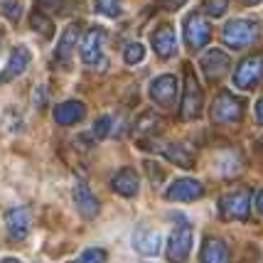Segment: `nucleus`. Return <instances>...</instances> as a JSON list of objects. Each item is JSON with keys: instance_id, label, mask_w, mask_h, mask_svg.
<instances>
[{"instance_id": "obj_1", "label": "nucleus", "mask_w": 263, "mask_h": 263, "mask_svg": "<svg viewBox=\"0 0 263 263\" xmlns=\"http://www.w3.org/2000/svg\"><path fill=\"white\" fill-rule=\"evenodd\" d=\"M251 212V190L249 187H234L224 192L219 199V214L227 221H243Z\"/></svg>"}, {"instance_id": "obj_2", "label": "nucleus", "mask_w": 263, "mask_h": 263, "mask_svg": "<svg viewBox=\"0 0 263 263\" xmlns=\"http://www.w3.org/2000/svg\"><path fill=\"white\" fill-rule=\"evenodd\" d=\"M243 116V101L231 91H219L214 103H212V121L219 126H229V123H239Z\"/></svg>"}, {"instance_id": "obj_3", "label": "nucleus", "mask_w": 263, "mask_h": 263, "mask_svg": "<svg viewBox=\"0 0 263 263\" xmlns=\"http://www.w3.org/2000/svg\"><path fill=\"white\" fill-rule=\"evenodd\" d=\"M221 37H224L227 47H231V49H241V47H249V45L256 42V37H258V25L253 23V20H243V17H239V20L227 23Z\"/></svg>"}, {"instance_id": "obj_4", "label": "nucleus", "mask_w": 263, "mask_h": 263, "mask_svg": "<svg viewBox=\"0 0 263 263\" xmlns=\"http://www.w3.org/2000/svg\"><path fill=\"white\" fill-rule=\"evenodd\" d=\"M202 106H204V96H202V89H199V81L192 74V69L187 67V74H184V96H182V108H180V116L184 121H195L202 116Z\"/></svg>"}, {"instance_id": "obj_5", "label": "nucleus", "mask_w": 263, "mask_h": 263, "mask_svg": "<svg viewBox=\"0 0 263 263\" xmlns=\"http://www.w3.org/2000/svg\"><path fill=\"white\" fill-rule=\"evenodd\" d=\"M192 239H195V234H192V227L190 224H177L170 234V241H167V261L170 263H184L187 261V256L192 251Z\"/></svg>"}, {"instance_id": "obj_6", "label": "nucleus", "mask_w": 263, "mask_h": 263, "mask_svg": "<svg viewBox=\"0 0 263 263\" xmlns=\"http://www.w3.org/2000/svg\"><path fill=\"white\" fill-rule=\"evenodd\" d=\"M177 93H180V81L172 74H162V77L150 81V99L160 108H175Z\"/></svg>"}, {"instance_id": "obj_7", "label": "nucleus", "mask_w": 263, "mask_h": 263, "mask_svg": "<svg viewBox=\"0 0 263 263\" xmlns=\"http://www.w3.org/2000/svg\"><path fill=\"white\" fill-rule=\"evenodd\" d=\"M263 79V54H251L241 62L234 71V86L249 91Z\"/></svg>"}, {"instance_id": "obj_8", "label": "nucleus", "mask_w": 263, "mask_h": 263, "mask_svg": "<svg viewBox=\"0 0 263 263\" xmlns=\"http://www.w3.org/2000/svg\"><path fill=\"white\" fill-rule=\"evenodd\" d=\"M103 40H106V32L103 27H93L89 32L84 34L81 40V47H79V54H81V62L89 64V67H106V59L101 57V47H103Z\"/></svg>"}, {"instance_id": "obj_9", "label": "nucleus", "mask_w": 263, "mask_h": 263, "mask_svg": "<svg viewBox=\"0 0 263 263\" xmlns=\"http://www.w3.org/2000/svg\"><path fill=\"white\" fill-rule=\"evenodd\" d=\"M5 229L10 234L12 241H25L32 229V214L27 206H12L10 212H5Z\"/></svg>"}, {"instance_id": "obj_10", "label": "nucleus", "mask_w": 263, "mask_h": 263, "mask_svg": "<svg viewBox=\"0 0 263 263\" xmlns=\"http://www.w3.org/2000/svg\"><path fill=\"white\" fill-rule=\"evenodd\" d=\"M209 37H212L209 23L199 12H192V15L184 17V40H187V45L192 49H202L209 42Z\"/></svg>"}, {"instance_id": "obj_11", "label": "nucleus", "mask_w": 263, "mask_h": 263, "mask_svg": "<svg viewBox=\"0 0 263 263\" xmlns=\"http://www.w3.org/2000/svg\"><path fill=\"white\" fill-rule=\"evenodd\" d=\"M202 195H204V184L192 180V177L175 180V182L167 187V192H165V197H167L170 202H195V199H199Z\"/></svg>"}, {"instance_id": "obj_12", "label": "nucleus", "mask_w": 263, "mask_h": 263, "mask_svg": "<svg viewBox=\"0 0 263 263\" xmlns=\"http://www.w3.org/2000/svg\"><path fill=\"white\" fill-rule=\"evenodd\" d=\"M199 67L204 71V77L209 81H219L231 67V59L227 52H221V49H209L206 54H202L199 59Z\"/></svg>"}, {"instance_id": "obj_13", "label": "nucleus", "mask_w": 263, "mask_h": 263, "mask_svg": "<svg viewBox=\"0 0 263 263\" xmlns=\"http://www.w3.org/2000/svg\"><path fill=\"white\" fill-rule=\"evenodd\" d=\"M30 52L25 49V47H17V49H12L10 59H8V64H5V69L0 71V84H8V81L17 79L20 74H23L25 69L30 67Z\"/></svg>"}, {"instance_id": "obj_14", "label": "nucleus", "mask_w": 263, "mask_h": 263, "mask_svg": "<svg viewBox=\"0 0 263 263\" xmlns=\"http://www.w3.org/2000/svg\"><path fill=\"white\" fill-rule=\"evenodd\" d=\"M79 25H69L64 34L59 37L57 42V49H54V59H57L62 67H67L69 62H71V54H74V49H77V42H79Z\"/></svg>"}, {"instance_id": "obj_15", "label": "nucleus", "mask_w": 263, "mask_h": 263, "mask_svg": "<svg viewBox=\"0 0 263 263\" xmlns=\"http://www.w3.org/2000/svg\"><path fill=\"white\" fill-rule=\"evenodd\" d=\"M74 204H77V212L84 219H93L99 214V199L91 195V190L84 182L74 184Z\"/></svg>"}, {"instance_id": "obj_16", "label": "nucleus", "mask_w": 263, "mask_h": 263, "mask_svg": "<svg viewBox=\"0 0 263 263\" xmlns=\"http://www.w3.org/2000/svg\"><path fill=\"white\" fill-rule=\"evenodd\" d=\"M153 49L158 52V57L167 59L177 52V34L170 25H162L160 30L153 32Z\"/></svg>"}, {"instance_id": "obj_17", "label": "nucleus", "mask_w": 263, "mask_h": 263, "mask_svg": "<svg viewBox=\"0 0 263 263\" xmlns=\"http://www.w3.org/2000/svg\"><path fill=\"white\" fill-rule=\"evenodd\" d=\"M133 249L145 258H153L160 253V234L150 229H138L133 234Z\"/></svg>"}, {"instance_id": "obj_18", "label": "nucleus", "mask_w": 263, "mask_h": 263, "mask_svg": "<svg viewBox=\"0 0 263 263\" xmlns=\"http://www.w3.org/2000/svg\"><path fill=\"white\" fill-rule=\"evenodd\" d=\"M111 187L121 197H136L138 190H140V177L133 167H123L121 172H116V177L111 180Z\"/></svg>"}, {"instance_id": "obj_19", "label": "nucleus", "mask_w": 263, "mask_h": 263, "mask_svg": "<svg viewBox=\"0 0 263 263\" xmlns=\"http://www.w3.org/2000/svg\"><path fill=\"white\" fill-rule=\"evenodd\" d=\"M84 116H86V106L81 101H64L54 108V121L59 126H74L84 121Z\"/></svg>"}, {"instance_id": "obj_20", "label": "nucleus", "mask_w": 263, "mask_h": 263, "mask_svg": "<svg viewBox=\"0 0 263 263\" xmlns=\"http://www.w3.org/2000/svg\"><path fill=\"white\" fill-rule=\"evenodd\" d=\"M199 263H229V246L221 239H206L199 253Z\"/></svg>"}, {"instance_id": "obj_21", "label": "nucleus", "mask_w": 263, "mask_h": 263, "mask_svg": "<svg viewBox=\"0 0 263 263\" xmlns=\"http://www.w3.org/2000/svg\"><path fill=\"white\" fill-rule=\"evenodd\" d=\"M158 148V153H162L165 158L170 162H175V165H180V167H184V170H190L192 165H195V158H192V153L187 148H182V145H172V143H162V145H155ZM153 148V150H155Z\"/></svg>"}, {"instance_id": "obj_22", "label": "nucleus", "mask_w": 263, "mask_h": 263, "mask_svg": "<svg viewBox=\"0 0 263 263\" xmlns=\"http://www.w3.org/2000/svg\"><path fill=\"white\" fill-rule=\"evenodd\" d=\"M136 128L140 130V133H148V136H153V133H160L162 128H165V121H162V116H158L155 111H145V114L138 118Z\"/></svg>"}, {"instance_id": "obj_23", "label": "nucleus", "mask_w": 263, "mask_h": 263, "mask_svg": "<svg viewBox=\"0 0 263 263\" xmlns=\"http://www.w3.org/2000/svg\"><path fill=\"white\" fill-rule=\"evenodd\" d=\"M30 23H32L34 32H42V37H52V30H54V25H52V20L47 17L45 12L34 10L32 17H30Z\"/></svg>"}, {"instance_id": "obj_24", "label": "nucleus", "mask_w": 263, "mask_h": 263, "mask_svg": "<svg viewBox=\"0 0 263 263\" xmlns=\"http://www.w3.org/2000/svg\"><path fill=\"white\" fill-rule=\"evenodd\" d=\"M96 12H101L106 17H118L123 12L121 0H96Z\"/></svg>"}, {"instance_id": "obj_25", "label": "nucleus", "mask_w": 263, "mask_h": 263, "mask_svg": "<svg viewBox=\"0 0 263 263\" xmlns=\"http://www.w3.org/2000/svg\"><path fill=\"white\" fill-rule=\"evenodd\" d=\"M111 126H114V118L111 116H101L96 123H93V130L91 136L96 138V140H101V138H108L111 136Z\"/></svg>"}, {"instance_id": "obj_26", "label": "nucleus", "mask_w": 263, "mask_h": 263, "mask_svg": "<svg viewBox=\"0 0 263 263\" xmlns=\"http://www.w3.org/2000/svg\"><path fill=\"white\" fill-rule=\"evenodd\" d=\"M143 57H145V47L140 45V42H130L126 47V52H123L126 64H138V62H143Z\"/></svg>"}, {"instance_id": "obj_27", "label": "nucleus", "mask_w": 263, "mask_h": 263, "mask_svg": "<svg viewBox=\"0 0 263 263\" xmlns=\"http://www.w3.org/2000/svg\"><path fill=\"white\" fill-rule=\"evenodd\" d=\"M204 12L209 17H221L224 12L229 10V0H204Z\"/></svg>"}, {"instance_id": "obj_28", "label": "nucleus", "mask_w": 263, "mask_h": 263, "mask_svg": "<svg viewBox=\"0 0 263 263\" xmlns=\"http://www.w3.org/2000/svg\"><path fill=\"white\" fill-rule=\"evenodd\" d=\"M74 263H106V251L103 249H86V251L81 253L79 261Z\"/></svg>"}, {"instance_id": "obj_29", "label": "nucleus", "mask_w": 263, "mask_h": 263, "mask_svg": "<svg viewBox=\"0 0 263 263\" xmlns=\"http://www.w3.org/2000/svg\"><path fill=\"white\" fill-rule=\"evenodd\" d=\"M3 10L8 15V20H12V23H17V20L23 17V5H20V0H8V3H3Z\"/></svg>"}, {"instance_id": "obj_30", "label": "nucleus", "mask_w": 263, "mask_h": 263, "mask_svg": "<svg viewBox=\"0 0 263 263\" xmlns=\"http://www.w3.org/2000/svg\"><path fill=\"white\" fill-rule=\"evenodd\" d=\"M40 3V8H45V10H59L62 8V0H37Z\"/></svg>"}, {"instance_id": "obj_31", "label": "nucleus", "mask_w": 263, "mask_h": 263, "mask_svg": "<svg viewBox=\"0 0 263 263\" xmlns=\"http://www.w3.org/2000/svg\"><path fill=\"white\" fill-rule=\"evenodd\" d=\"M256 118H258V123H263V99L256 103Z\"/></svg>"}, {"instance_id": "obj_32", "label": "nucleus", "mask_w": 263, "mask_h": 263, "mask_svg": "<svg viewBox=\"0 0 263 263\" xmlns=\"http://www.w3.org/2000/svg\"><path fill=\"white\" fill-rule=\"evenodd\" d=\"M256 209H258V212L263 214V190L258 192V195H256Z\"/></svg>"}, {"instance_id": "obj_33", "label": "nucleus", "mask_w": 263, "mask_h": 263, "mask_svg": "<svg viewBox=\"0 0 263 263\" xmlns=\"http://www.w3.org/2000/svg\"><path fill=\"white\" fill-rule=\"evenodd\" d=\"M0 263H23V261H17V258H3Z\"/></svg>"}, {"instance_id": "obj_34", "label": "nucleus", "mask_w": 263, "mask_h": 263, "mask_svg": "<svg viewBox=\"0 0 263 263\" xmlns=\"http://www.w3.org/2000/svg\"><path fill=\"white\" fill-rule=\"evenodd\" d=\"M246 3H251V5H258V3H261V0H246Z\"/></svg>"}]
</instances>
